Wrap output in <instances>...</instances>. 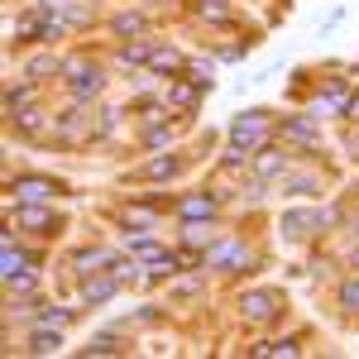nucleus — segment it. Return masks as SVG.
Wrapping results in <instances>:
<instances>
[{"label": "nucleus", "instance_id": "obj_21", "mask_svg": "<svg viewBox=\"0 0 359 359\" xmlns=\"http://www.w3.org/2000/svg\"><path fill=\"white\" fill-rule=\"evenodd\" d=\"M48 72H67V62H62V57H34V62H29V82H43V77H48Z\"/></svg>", "mask_w": 359, "mask_h": 359}, {"label": "nucleus", "instance_id": "obj_20", "mask_svg": "<svg viewBox=\"0 0 359 359\" xmlns=\"http://www.w3.org/2000/svg\"><path fill=\"white\" fill-rule=\"evenodd\" d=\"M57 345H62L57 326H53V331H48V326H39V331H34V340H29V350H34V355H53Z\"/></svg>", "mask_w": 359, "mask_h": 359}, {"label": "nucleus", "instance_id": "obj_17", "mask_svg": "<svg viewBox=\"0 0 359 359\" xmlns=\"http://www.w3.org/2000/svg\"><path fill=\"white\" fill-rule=\"evenodd\" d=\"M196 82H168V101L172 106H182V111H196Z\"/></svg>", "mask_w": 359, "mask_h": 359}, {"label": "nucleus", "instance_id": "obj_10", "mask_svg": "<svg viewBox=\"0 0 359 359\" xmlns=\"http://www.w3.org/2000/svg\"><path fill=\"white\" fill-rule=\"evenodd\" d=\"M283 139H292L302 149H321V135L311 130V120H283Z\"/></svg>", "mask_w": 359, "mask_h": 359}, {"label": "nucleus", "instance_id": "obj_27", "mask_svg": "<svg viewBox=\"0 0 359 359\" xmlns=\"http://www.w3.org/2000/svg\"><path fill=\"white\" fill-rule=\"evenodd\" d=\"M182 240H187V249H201L211 235H206V225L201 221H187V230H182Z\"/></svg>", "mask_w": 359, "mask_h": 359}, {"label": "nucleus", "instance_id": "obj_2", "mask_svg": "<svg viewBox=\"0 0 359 359\" xmlns=\"http://www.w3.org/2000/svg\"><path fill=\"white\" fill-rule=\"evenodd\" d=\"M67 86H72V96H77V101H91V96H101L106 77H101V67H96V62H67Z\"/></svg>", "mask_w": 359, "mask_h": 359}, {"label": "nucleus", "instance_id": "obj_23", "mask_svg": "<svg viewBox=\"0 0 359 359\" xmlns=\"http://www.w3.org/2000/svg\"><path fill=\"white\" fill-rule=\"evenodd\" d=\"M111 273H115V283H135V278H139L135 254H130V259H115V264H111Z\"/></svg>", "mask_w": 359, "mask_h": 359}, {"label": "nucleus", "instance_id": "obj_29", "mask_svg": "<svg viewBox=\"0 0 359 359\" xmlns=\"http://www.w3.org/2000/svg\"><path fill=\"white\" fill-rule=\"evenodd\" d=\"M340 306H350V311H359V278H350V283H340Z\"/></svg>", "mask_w": 359, "mask_h": 359}, {"label": "nucleus", "instance_id": "obj_26", "mask_svg": "<svg viewBox=\"0 0 359 359\" xmlns=\"http://www.w3.org/2000/svg\"><path fill=\"white\" fill-rule=\"evenodd\" d=\"M72 321V311H62V306H43L39 311V326H67Z\"/></svg>", "mask_w": 359, "mask_h": 359}, {"label": "nucleus", "instance_id": "obj_7", "mask_svg": "<svg viewBox=\"0 0 359 359\" xmlns=\"http://www.w3.org/2000/svg\"><path fill=\"white\" fill-rule=\"evenodd\" d=\"M115 273H86V283H82V302L86 306H96V302H111L115 297Z\"/></svg>", "mask_w": 359, "mask_h": 359}, {"label": "nucleus", "instance_id": "obj_4", "mask_svg": "<svg viewBox=\"0 0 359 359\" xmlns=\"http://www.w3.org/2000/svg\"><path fill=\"white\" fill-rule=\"evenodd\" d=\"M53 135L57 139H91V135H96V130H91V115L82 111V101H77L67 115H57V120H53Z\"/></svg>", "mask_w": 359, "mask_h": 359}, {"label": "nucleus", "instance_id": "obj_14", "mask_svg": "<svg viewBox=\"0 0 359 359\" xmlns=\"http://www.w3.org/2000/svg\"><path fill=\"white\" fill-rule=\"evenodd\" d=\"M149 67L168 77V72H182L187 62H182V53H172V48H163V43H154V53H149Z\"/></svg>", "mask_w": 359, "mask_h": 359}, {"label": "nucleus", "instance_id": "obj_28", "mask_svg": "<svg viewBox=\"0 0 359 359\" xmlns=\"http://www.w3.org/2000/svg\"><path fill=\"white\" fill-rule=\"evenodd\" d=\"M125 221H130V225H154V221H158V211H154V206H130Z\"/></svg>", "mask_w": 359, "mask_h": 359}, {"label": "nucleus", "instance_id": "obj_8", "mask_svg": "<svg viewBox=\"0 0 359 359\" xmlns=\"http://www.w3.org/2000/svg\"><path fill=\"white\" fill-rule=\"evenodd\" d=\"M15 192H20V201H48V196H57L62 187H57L53 177H20Z\"/></svg>", "mask_w": 359, "mask_h": 359}, {"label": "nucleus", "instance_id": "obj_25", "mask_svg": "<svg viewBox=\"0 0 359 359\" xmlns=\"http://www.w3.org/2000/svg\"><path fill=\"white\" fill-rule=\"evenodd\" d=\"M115 34H144V15H115Z\"/></svg>", "mask_w": 359, "mask_h": 359}, {"label": "nucleus", "instance_id": "obj_5", "mask_svg": "<svg viewBox=\"0 0 359 359\" xmlns=\"http://www.w3.org/2000/svg\"><path fill=\"white\" fill-rule=\"evenodd\" d=\"M206 264H211V269H230V273H235V269H245V264H249V249L240 245V240H225V245H211V249H206Z\"/></svg>", "mask_w": 359, "mask_h": 359}, {"label": "nucleus", "instance_id": "obj_19", "mask_svg": "<svg viewBox=\"0 0 359 359\" xmlns=\"http://www.w3.org/2000/svg\"><path fill=\"white\" fill-rule=\"evenodd\" d=\"M254 355L259 359H292L297 355V340H264V345H254Z\"/></svg>", "mask_w": 359, "mask_h": 359}, {"label": "nucleus", "instance_id": "obj_15", "mask_svg": "<svg viewBox=\"0 0 359 359\" xmlns=\"http://www.w3.org/2000/svg\"><path fill=\"white\" fill-rule=\"evenodd\" d=\"M39 259H29V254H20V249L5 240V254H0V269H5V278H15V273H29Z\"/></svg>", "mask_w": 359, "mask_h": 359}, {"label": "nucleus", "instance_id": "obj_16", "mask_svg": "<svg viewBox=\"0 0 359 359\" xmlns=\"http://www.w3.org/2000/svg\"><path fill=\"white\" fill-rule=\"evenodd\" d=\"M177 168H182V158H177V154H158V158H149V163L139 168V177H172Z\"/></svg>", "mask_w": 359, "mask_h": 359}, {"label": "nucleus", "instance_id": "obj_6", "mask_svg": "<svg viewBox=\"0 0 359 359\" xmlns=\"http://www.w3.org/2000/svg\"><path fill=\"white\" fill-rule=\"evenodd\" d=\"M240 311H245V321H273L278 316V292H245V297H240Z\"/></svg>", "mask_w": 359, "mask_h": 359}, {"label": "nucleus", "instance_id": "obj_12", "mask_svg": "<svg viewBox=\"0 0 359 359\" xmlns=\"http://www.w3.org/2000/svg\"><path fill=\"white\" fill-rule=\"evenodd\" d=\"M72 264H77V273H101V269H111V264H115V254H111V249H82Z\"/></svg>", "mask_w": 359, "mask_h": 359}, {"label": "nucleus", "instance_id": "obj_31", "mask_svg": "<svg viewBox=\"0 0 359 359\" xmlns=\"http://www.w3.org/2000/svg\"><path fill=\"white\" fill-rule=\"evenodd\" d=\"M355 269H359V249H355Z\"/></svg>", "mask_w": 359, "mask_h": 359}, {"label": "nucleus", "instance_id": "obj_3", "mask_svg": "<svg viewBox=\"0 0 359 359\" xmlns=\"http://www.w3.org/2000/svg\"><path fill=\"white\" fill-rule=\"evenodd\" d=\"M321 225H335V211H287L278 230H283L287 240H306V235L321 230Z\"/></svg>", "mask_w": 359, "mask_h": 359}, {"label": "nucleus", "instance_id": "obj_24", "mask_svg": "<svg viewBox=\"0 0 359 359\" xmlns=\"http://www.w3.org/2000/svg\"><path fill=\"white\" fill-rule=\"evenodd\" d=\"M82 355H120V340H115V335H96Z\"/></svg>", "mask_w": 359, "mask_h": 359}, {"label": "nucleus", "instance_id": "obj_30", "mask_svg": "<svg viewBox=\"0 0 359 359\" xmlns=\"http://www.w3.org/2000/svg\"><path fill=\"white\" fill-rule=\"evenodd\" d=\"M340 115H345V120H359V96H355V91H350V101H345V111H340Z\"/></svg>", "mask_w": 359, "mask_h": 359}, {"label": "nucleus", "instance_id": "obj_13", "mask_svg": "<svg viewBox=\"0 0 359 359\" xmlns=\"http://www.w3.org/2000/svg\"><path fill=\"white\" fill-rule=\"evenodd\" d=\"M125 249H130L135 259H144V264H158V259H168V249L158 245V240H149V235H135V240H125Z\"/></svg>", "mask_w": 359, "mask_h": 359}, {"label": "nucleus", "instance_id": "obj_18", "mask_svg": "<svg viewBox=\"0 0 359 359\" xmlns=\"http://www.w3.org/2000/svg\"><path fill=\"white\" fill-rule=\"evenodd\" d=\"M259 177H283L287 172V154H273V149H259Z\"/></svg>", "mask_w": 359, "mask_h": 359}, {"label": "nucleus", "instance_id": "obj_11", "mask_svg": "<svg viewBox=\"0 0 359 359\" xmlns=\"http://www.w3.org/2000/svg\"><path fill=\"white\" fill-rule=\"evenodd\" d=\"M177 211H182V221H211L216 216V196H187V201H177Z\"/></svg>", "mask_w": 359, "mask_h": 359}, {"label": "nucleus", "instance_id": "obj_22", "mask_svg": "<svg viewBox=\"0 0 359 359\" xmlns=\"http://www.w3.org/2000/svg\"><path fill=\"white\" fill-rule=\"evenodd\" d=\"M29 101H34V86H10V96H5V106H10V115L29 111Z\"/></svg>", "mask_w": 359, "mask_h": 359}, {"label": "nucleus", "instance_id": "obj_1", "mask_svg": "<svg viewBox=\"0 0 359 359\" xmlns=\"http://www.w3.org/2000/svg\"><path fill=\"white\" fill-rule=\"evenodd\" d=\"M264 139H269V115L245 111L235 125H230V154H235V158H249V154L264 149Z\"/></svg>", "mask_w": 359, "mask_h": 359}, {"label": "nucleus", "instance_id": "obj_9", "mask_svg": "<svg viewBox=\"0 0 359 359\" xmlns=\"http://www.w3.org/2000/svg\"><path fill=\"white\" fill-rule=\"evenodd\" d=\"M15 221L25 225V230H39V235H48V230H53V211H48V206H34V201H25V206L15 211Z\"/></svg>", "mask_w": 359, "mask_h": 359}]
</instances>
